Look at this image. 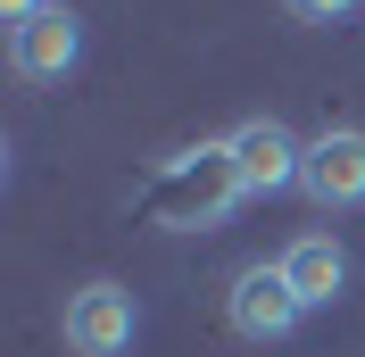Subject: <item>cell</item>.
Returning a JSON list of instances; mask_svg holds the SVG:
<instances>
[{"mask_svg":"<svg viewBox=\"0 0 365 357\" xmlns=\"http://www.w3.org/2000/svg\"><path fill=\"white\" fill-rule=\"evenodd\" d=\"M225 316H232V333H241V341H282L299 316H307V299L291 291L282 266H241L232 291H225Z\"/></svg>","mask_w":365,"mask_h":357,"instance_id":"cell-5","label":"cell"},{"mask_svg":"<svg viewBox=\"0 0 365 357\" xmlns=\"http://www.w3.org/2000/svg\"><path fill=\"white\" fill-rule=\"evenodd\" d=\"M274 266L291 274V291L307 299V308H332V299H341V283H349V258H341V241H332V233H299Z\"/></svg>","mask_w":365,"mask_h":357,"instance_id":"cell-7","label":"cell"},{"mask_svg":"<svg viewBox=\"0 0 365 357\" xmlns=\"http://www.w3.org/2000/svg\"><path fill=\"white\" fill-rule=\"evenodd\" d=\"M299 191L316 208H357L365 200V134L357 125H332V134L307 141V158H299Z\"/></svg>","mask_w":365,"mask_h":357,"instance_id":"cell-6","label":"cell"},{"mask_svg":"<svg viewBox=\"0 0 365 357\" xmlns=\"http://www.w3.org/2000/svg\"><path fill=\"white\" fill-rule=\"evenodd\" d=\"M357 0H291V17H307V25H332V17H349Z\"/></svg>","mask_w":365,"mask_h":357,"instance_id":"cell-8","label":"cell"},{"mask_svg":"<svg viewBox=\"0 0 365 357\" xmlns=\"http://www.w3.org/2000/svg\"><path fill=\"white\" fill-rule=\"evenodd\" d=\"M133 333H141V308L125 283H83L67 299V349L75 357H125Z\"/></svg>","mask_w":365,"mask_h":357,"instance_id":"cell-2","label":"cell"},{"mask_svg":"<svg viewBox=\"0 0 365 357\" xmlns=\"http://www.w3.org/2000/svg\"><path fill=\"white\" fill-rule=\"evenodd\" d=\"M75 59H83V25H75L67 0H42L25 25H9V67H17L25 84H58Z\"/></svg>","mask_w":365,"mask_h":357,"instance_id":"cell-3","label":"cell"},{"mask_svg":"<svg viewBox=\"0 0 365 357\" xmlns=\"http://www.w3.org/2000/svg\"><path fill=\"white\" fill-rule=\"evenodd\" d=\"M225 150H232V175H241V191L250 200H266V191H291L299 183V158H307V141H291L274 116H241L225 134Z\"/></svg>","mask_w":365,"mask_h":357,"instance_id":"cell-4","label":"cell"},{"mask_svg":"<svg viewBox=\"0 0 365 357\" xmlns=\"http://www.w3.org/2000/svg\"><path fill=\"white\" fill-rule=\"evenodd\" d=\"M232 200H250V191H241V175H232V150L216 141V150L182 158L175 175L150 191V216H158V224H216Z\"/></svg>","mask_w":365,"mask_h":357,"instance_id":"cell-1","label":"cell"}]
</instances>
